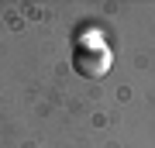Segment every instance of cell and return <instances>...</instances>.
Masks as SVG:
<instances>
[{
    "instance_id": "6da1fadb",
    "label": "cell",
    "mask_w": 155,
    "mask_h": 148,
    "mask_svg": "<svg viewBox=\"0 0 155 148\" xmlns=\"http://www.w3.org/2000/svg\"><path fill=\"white\" fill-rule=\"evenodd\" d=\"M110 62H114V55H110V48L100 38H83L72 48V69H76L79 76H86V79L104 76V72L110 69Z\"/></svg>"
}]
</instances>
